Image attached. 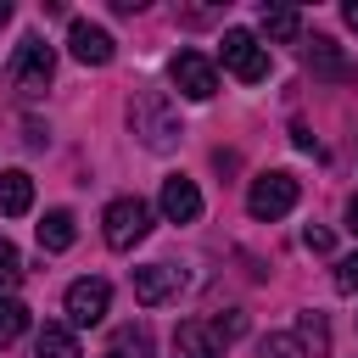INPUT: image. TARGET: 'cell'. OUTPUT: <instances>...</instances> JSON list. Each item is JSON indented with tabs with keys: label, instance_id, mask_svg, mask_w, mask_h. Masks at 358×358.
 I'll list each match as a JSON object with an SVG mask.
<instances>
[{
	"label": "cell",
	"instance_id": "e0dca14e",
	"mask_svg": "<svg viewBox=\"0 0 358 358\" xmlns=\"http://www.w3.org/2000/svg\"><path fill=\"white\" fill-rule=\"evenodd\" d=\"M22 330H28V308H22L11 291H0V347H6V341H17Z\"/></svg>",
	"mask_w": 358,
	"mask_h": 358
},
{
	"label": "cell",
	"instance_id": "5b68a950",
	"mask_svg": "<svg viewBox=\"0 0 358 358\" xmlns=\"http://www.w3.org/2000/svg\"><path fill=\"white\" fill-rule=\"evenodd\" d=\"M50 78H56V50H50L39 34H28V39L17 45V56H11V84H17L22 95H39V90H50Z\"/></svg>",
	"mask_w": 358,
	"mask_h": 358
},
{
	"label": "cell",
	"instance_id": "484cf974",
	"mask_svg": "<svg viewBox=\"0 0 358 358\" xmlns=\"http://www.w3.org/2000/svg\"><path fill=\"white\" fill-rule=\"evenodd\" d=\"M0 22H11V0H0Z\"/></svg>",
	"mask_w": 358,
	"mask_h": 358
},
{
	"label": "cell",
	"instance_id": "30bf717a",
	"mask_svg": "<svg viewBox=\"0 0 358 358\" xmlns=\"http://www.w3.org/2000/svg\"><path fill=\"white\" fill-rule=\"evenodd\" d=\"M157 207H162V218H168V224H196V218H201V190H196V179H185V173L162 179Z\"/></svg>",
	"mask_w": 358,
	"mask_h": 358
},
{
	"label": "cell",
	"instance_id": "8992f818",
	"mask_svg": "<svg viewBox=\"0 0 358 358\" xmlns=\"http://www.w3.org/2000/svg\"><path fill=\"white\" fill-rule=\"evenodd\" d=\"M168 78H173V90H179L185 101H213V95H218V67H213L201 50H179V56L168 62Z\"/></svg>",
	"mask_w": 358,
	"mask_h": 358
},
{
	"label": "cell",
	"instance_id": "ffe728a7",
	"mask_svg": "<svg viewBox=\"0 0 358 358\" xmlns=\"http://www.w3.org/2000/svg\"><path fill=\"white\" fill-rule=\"evenodd\" d=\"M22 280V257H17V246L0 235V285H17Z\"/></svg>",
	"mask_w": 358,
	"mask_h": 358
},
{
	"label": "cell",
	"instance_id": "d6986e66",
	"mask_svg": "<svg viewBox=\"0 0 358 358\" xmlns=\"http://www.w3.org/2000/svg\"><path fill=\"white\" fill-rule=\"evenodd\" d=\"M207 330L218 336V347H229L235 336H246V313H235V308H229V313H218V319H213Z\"/></svg>",
	"mask_w": 358,
	"mask_h": 358
},
{
	"label": "cell",
	"instance_id": "3957f363",
	"mask_svg": "<svg viewBox=\"0 0 358 358\" xmlns=\"http://www.w3.org/2000/svg\"><path fill=\"white\" fill-rule=\"evenodd\" d=\"M296 196H302V185H296L285 168H268V173L252 179V190H246V213L263 218V224H274V218H285V213L296 207Z\"/></svg>",
	"mask_w": 358,
	"mask_h": 358
},
{
	"label": "cell",
	"instance_id": "9c48e42d",
	"mask_svg": "<svg viewBox=\"0 0 358 358\" xmlns=\"http://www.w3.org/2000/svg\"><path fill=\"white\" fill-rule=\"evenodd\" d=\"M67 50H73V62H84V67H106L117 45H112V34H106L101 22L73 17V22H67Z\"/></svg>",
	"mask_w": 358,
	"mask_h": 358
},
{
	"label": "cell",
	"instance_id": "6da1fadb",
	"mask_svg": "<svg viewBox=\"0 0 358 358\" xmlns=\"http://www.w3.org/2000/svg\"><path fill=\"white\" fill-rule=\"evenodd\" d=\"M129 134L145 145V151H173L179 140H185V123H179V106H173V95L168 90H151V84H140L134 95H129Z\"/></svg>",
	"mask_w": 358,
	"mask_h": 358
},
{
	"label": "cell",
	"instance_id": "7a4b0ae2",
	"mask_svg": "<svg viewBox=\"0 0 358 358\" xmlns=\"http://www.w3.org/2000/svg\"><path fill=\"white\" fill-rule=\"evenodd\" d=\"M101 235H106L112 252H134V246L151 235V207H145L140 196H117V201H106V213H101Z\"/></svg>",
	"mask_w": 358,
	"mask_h": 358
},
{
	"label": "cell",
	"instance_id": "ba28073f",
	"mask_svg": "<svg viewBox=\"0 0 358 358\" xmlns=\"http://www.w3.org/2000/svg\"><path fill=\"white\" fill-rule=\"evenodd\" d=\"M185 285H190V274H185V268H173V263H145V268H134V296H140L145 308L173 302Z\"/></svg>",
	"mask_w": 358,
	"mask_h": 358
},
{
	"label": "cell",
	"instance_id": "7c38bea8",
	"mask_svg": "<svg viewBox=\"0 0 358 358\" xmlns=\"http://www.w3.org/2000/svg\"><path fill=\"white\" fill-rule=\"evenodd\" d=\"M34 207V179L22 168H6L0 173V218H22Z\"/></svg>",
	"mask_w": 358,
	"mask_h": 358
},
{
	"label": "cell",
	"instance_id": "277c9868",
	"mask_svg": "<svg viewBox=\"0 0 358 358\" xmlns=\"http://www.w3.org/2000/svg\"><path fill=\"white\" fill-rule=\"evenodd\" d=\"M224 67L241 84H263L268 78V45L252 28H224Z\"/></svg>",
	"mask_w": 358,
	"mask_h": 358
},
{
	"label": "cell",
	"instance_id": "cb8c5ba5",
	"mask_svg": "<svg viewBox=\"0 0 358 358\" xmlns=\"http://www.w3.org/2000/svg\"><path fill=\"white\" fill-rule=\"evenodd\" d=\"M341 17H347V28L358 34V0H347V6H341Z\"/></svg>",
	"mask_w": 358,
	"mask_h": 358
},
{
	"label": "cell",
	"instance_id": "7402d4cb",
	"mask_svg": "<svg viewBox=\"0 0 358 358\" xmlns=\"http://www.w3.org/2000/svg\"><path fill=\"white\" fill-rule=\"evenodd\" d=\"M336 291H347V296H352V291H358V252H352V257H341V263H336Z\"/></svg>",
	"mask_w": 358,
	"mask_h": 358
},
{
	"label": "cell",
	"instance_id": "44dd1931",
	"mask_svg": "<svg viewBox=\"0 0 358 358\" xmlns=\"http://www.w3.org/2000/svg\"><path fill=\"white\" fill-rule=\"evenodd\" d=\"M263 358H302V347H296V336H268Z\"/></svg>",
	"mask_w": 358,
	"mask_h": 358
},
{
	"label": "cell",
	"instance_id": "4316f807",
	"mask_svg": "<svg viewBox=\"0 0 358 358\" xmlns=\"http://www.w3.org/2000/svg\"><path fill=\"white\" fill-rule=\"evenodd\" d=\"M106 358H112V352H106Z\"/></svg>",
	"mask_w": 358,
	"mask_h": 358
},
{
	"label": "cell",
	"instance_id": "d4e9b609",
	"mask_svg": "<svg viewBox=\"0 0 358 358\" xmlns=\"http://www.w3.org/2000/svg\"><path fill=\"white\" fill-rule=\"evenodd\" d=\"M347 229H352V235H358V196H352V201H347Z\"/></svg>",
	"mask_w": 358,
	"mask_h": 358
},
{
	"label": "cell",
	"instance_id": "ac0fdd59",
	"mask_svg": "<svg viewBox=\"0 0 358 358\" xmlns=\"http://www.w3.org/2000/svg\"><path fill=\"white\" fill-rule=\"evenodd\" d=\"M302 34V11H263V39H296Z\"/></svg>",
	"mask_w": 358,
	"mask_h": 358
},
{
	"label": "cell",
	"instance_id": "2e32d148",
	"mask_svg": "<svg viewBox=\"0 0 358 358\" xmlns=\"http://www.w3.org/2000/svg\"><path fill=\"white\" fill-rule=\"evenodd\" d=\"M112 358H151V330H145V324H117Z\"/></svg>",
	"mask_w": 358,
	"mask_h": 358
},
{
	"label": "cell",
	"instance_id": "5bb4252c",
	"mask_svg": "<svg viewBox=\"0 0 358 358\" xmlns=\"http://www.w3.org/2000/svg\"><path fill=\"white\" fill-rule=\"evenodd\" d=\"M73 235H78V229H73V213H67V207H50V213L39 218V246H45V252H67Z\"/></svg>",
	"mask_w": 358,
	"mask_h": 358
},
{
	"label": "cell",
	"instance_id": "603a6c76",
	"mask_svg": "<svg viewBox=\"0 0 358 358\" xmlns=\"http://www.w3.org/2000/svg\"><path fill=\"white\" fill-rule=\"evenodd\" d=\"M302 246H308V252H330V229L308 224V229H302Z\"/></svg>",
	"mask_w": 358,
	"mask_h": 358
},
{
	"label": "cell",
	"instance_id": "9a60e30c",
	"mask_svg": "<svg viewBox=\"0 0 358 358\" xmlns=\"http://www.w3.org/2000/svg\"><path fill=\"white\" fill-rule=\"evenodd\" d=\"M34 358H84V352H78V336L67 324H45L34 341Z\"/></svg>",
	"mask_w": 358,
	"mask_h": 358
},
{
	"label": "cell",
	"instance_id": "8fae6325",
	"mask_svg": "<svg viewBox=\"0 0 358 358\" xmlns=\"http://www.w3.org/2000/svg\"><path fill=\"white\" fill-rule=\"evenodd\" d=\"M173 358H224V347H218V336L201 319H185L173 330Z\"/></svg>",
	"mask_w": 358,
	"mask_h": 358
},
{
	"label": "cell",
	"instance_id": "52a82bcc",
	"mask_svg": "<svg viewBox=\"0 0 358 358\" xmlns=\"http://www.w3.org/2000/svg\"><path fill=\"white\" fill-rule=\"evenodd\" d=\"M62 308H67V319H73L78 330H90V324H101V319H106V308H112V285H106V280H95V274H90V280H73Z\"/></svg>",
	"mask_w": 358,
	"mask_h": 358
},
{
	"label": "cell",
	"instance_id": "4fadbf2b",
	"mask_svg": "<svg viewBox=\"0 0 358 358\" xmlns=\"http://www.w3.org/2000/svg\"><path fill=\"white\" fill-rule=\"evenodd\" d=\"M308 67H313L319 78H347V73H352L347 56L336 50V39H324V34H313V45H308Z\"/></svg>",
	"mask_w": 358,
	"mask_h": 358
}]
</instances>
